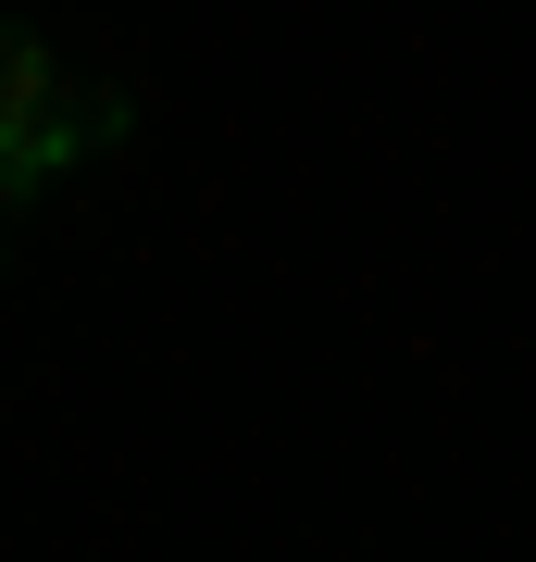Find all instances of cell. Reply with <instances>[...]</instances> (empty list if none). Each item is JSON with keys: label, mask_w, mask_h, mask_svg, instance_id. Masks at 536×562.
I'll use <instances>...</instances> for the list:
<instances>
[{"label": "cell", "mask_w": 536, "mask_h": 562, "mask_svg": "<svg viewBox=\"0 0 536 562\" xmlns=\"http://www.w3.org/2000/svg\"><path fill=\"white\" fill-rule=\"evenodd\" d=\"M0 176H38V150H25V138H13V125H0Z\"/></svg>", "instance_id": "cell-1"}]
</instances>
